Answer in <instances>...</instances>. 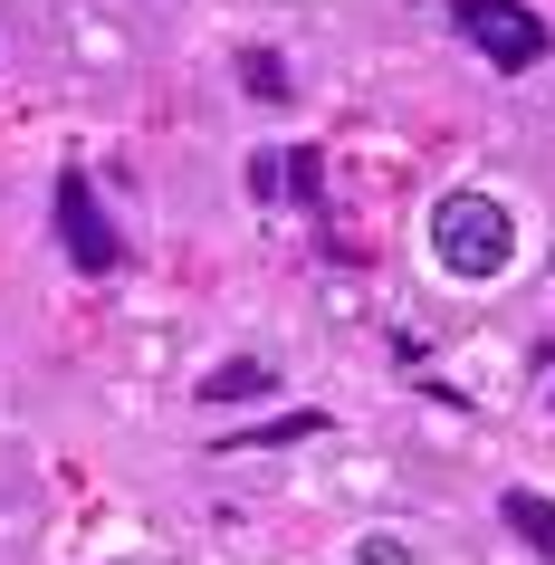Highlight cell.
<instances>
[{"label": "cell", "instance_id": "30bf717a", "mask_svg": "<svg viewBox=\"0 0 555 565\" xmlns=\"http://www.w3.org/2000/svg\"><path fill=\"white\" fill-rule=\"evenodd\" d=\"M364 565H412V556H403V536H364Z\"/></svg>", "mask_w": 555, "mask_h": 565}, {"label": "cell", "instance_id": "ba28073f", "mask_svg": "<svg viewBox=\"0 0 555 565\" xmlns=\"http://www.w3.org/2000/svg\"><path fill=\"white\" fill-rule=\"evenodd\" d=\"M317 192H325V153H317V145H297V153H288V202L317 211Z\"/></svg>", "mask_w": 555, "mask_h": 565}, {"label": "cell", "instance_id": "277c9868", "mask_svg": "<svg viewBox=\"0 0 555 565\" xmlns=\"http://www.w3.org/2000/svg\"><path fill=\"white\" fill-rule=\"evenodd\" d=\"M498 518H508V536H517V546L555 556V499H546V489H508V499H498Z\"/></svg>", "mask_w": 555, "mask_h": 565}, {"label": "cell", "instance_id": "5b68a950", "mask_svg": "<svg viewBox=\"0 0 555 565\" xmlns=\"http://www.w3.org/2000/svg\"><path fill=\"white\" fill-rule=\"evenodd\" d=\"M259 393H278V364H211L202 374V403H259Z\"/></svg>", "mask_w": 555, "mask_h": 565}, {"label": "cell", "instance_id": "9c48e42d", "mask_svg": "<svg viewBox=\"0 0 555 565\" xmlns=\"http://www.w3.org/2000/svg\"><path fill=\"white\" fill-rule=\"evenodd\" d=\"M249 202H288V153H249Z\"/></svg>", "mask_w": 555, "mask_h": 565}, {"label": "cell", "instance_id": "3957f363", "mask_svg": "<svg viewBox=\"0 0 555 565\" xmlns=\"http://www.w3.org/2000/svg\"><path fill=\"white\" fill-rule=\"evenodd\" d=\"M58 249H67L77 278H116L125 268V239H116V221H106V202H96L87 163H58Z\"/></svg>", "mask_w": 555, "mask_h": 565}, {"label": "cell", "instance_id": "52a82bcc", "mask_svg": "<svg viewBox=\"0 0 555 565\" xmlns=\"http://www.w3.org/2000/svg\"><path fill=\"white\" fill-rule=\"evenodd\" d=\"M325 431V413H278V422H249L231 450H288V441H317Z\"/></svg>", "mask_w": 555, "mask_h": 565}, {"label": "cell", "instance_id": "8992f818", "mask_svg": "<svg viewBox=\"0 0 555 565\" xmlns=\"http://www.w3.org/2000/svg\"><path fill=\"white\" fill-rule=\"evenodd\" d=\"M239 87L259 96V106H288V96H297V77L278 67V49H239Z\"/></svg>", "mask_w": 555, "mask_h": 565}, {"label": "cell", "instance_id": "7a4b0ae2", "mask_svg": "<svg viewBox=\"0 0 555 565\" xmlns=\"http://www.w3.org/2000/svg\"><path fill=\"white\" fill-rule=\"evenodd\" d=\"M450 30H460L489 67H508V77L546 67V49H555L546 10H526V0H450Z\"/></svg>", "mask_w": 555, "mask_h": 565}, {"label": "cell", "instance_id": "6da1fadb", "mask_svg": "<svg viewBox=\"0 0 555 565\" xmlns=\"http://www.w3.org/2000/svg\"><path fill=\"white\" fill-rule=\"evenodd\" d=\"M431 249H440L450 278H498V268L517 259V221H508L498 192H450L431 211Z\"/></svg>", "mask_w": 555, "mask_h": 565}]
</instances>
